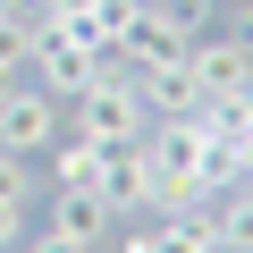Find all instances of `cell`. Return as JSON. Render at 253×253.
Segmentation results:
<instances>
[{
    "label": "cell",
    "mask_w": 253,
    "mask_h": 253,
    "mask_svg": "<svg viewBox=\"0 0 253 253\" xmlns=\"http://www.w3.org/2000/svg\"><path fill=\"white\" fill-rule=\"evenodd\" d=\"M186 76H194L203 101H236V93L253 84V51H245L236 34H194V42H186Z\"/></svg>",
    "instance_id": "3957f363"
},
{
    "label": "cell",
    "mask_w": 253,
    "mask_h": 253,
    "mask_svg": "<svg viewBox=\"0 0 253 253\" xmlns=\"http://www.w3.org/2000/svg\"><path fill=\"white\" fill-rule=\"evenodd\" d=\"M135 17H144V0H93V42L118 51V34H135Z\"/></svg>",
    "instance_id": "8fae6325"
},
{
    "label": "cell",
    "mask_w": 253,
    "mask_h": 253,
    "mask_svg": "<svg viewBox=\"0 0 253 253\" xmlns=\"http://www.w3.org/2000/svg\"><path fill=\"white\" fill-rule=\"evenodd\" d=\"M34 68H42V93L76 101V93H93V84L110 76V51H93V42H76V34H42V42H34Z\"/></svg>",
    "instance_id": "277c9868"
},
{
    "label": "cell",
    "mask_w": 253,
    "mask_h": 253,
    "mask_svg": "<svg viewBox=\"0 0 253 253\" xmlns=\"http://www.w3.org/2000/svg\"><path fill=\"white\" fill-rule=\"evenodd\" d=\"M144 17H152V26H169V34H186V42H194V34H203V26H211V0H144Z\"/></svg>",
    "instance_id": "30bf717a"
},
{
    "label": "cell",
    "mask_w": 253,
    "mask_h": 253,
    "mask_svg": "<svg viewBox=\"0 0 253 253\" xmlns=\"http://www.w3.org/2000/svg\"><path fill=\"white\" fill-rule=\"evenodd\" d=\"M26 253H93V245H76V236H59V228H42V236H26Z\"/></svg>",
    "instance_id": "4fadbf2b"
},
{
    "label": "cell",
    "mask_w": 253,
    "mask_h": 253,
    "mask_svg": "<svg viewBox=\"0 0 253 253\" xmlns=\"http://www.w3.org/2000/svg\"><path fill=\"white\" fill-rule=\"evenodd\" d=\"M76 135H93L101 152L152 135V110H144V84L135 76H101L93 93H76Z\"/></svg>",
    "instance_id": "6da1fadb"
},
{
    "label": "cell",
    "mask_w": 253,
    "mask_h": 253,
    "mask_svg": "<svg viewBox=\"0 0 253 253\" xmlns=\"http://www.w3.org/2000/svg\"><path fill=\"white\" fill-rule=\"evenodd\" d=\"M26 236V203H0V245H17Z\"/></svg>",
    "instance_id": "5bb4252c"
},
{
    "label": "cell",
    "mask_w": 253,
    "mask_h": 253,
    "mask_svg": "<svg viewBox=\"0 0 253 253\" xmlns=\"http://www.w3.org/2000/svg\"><path fill=\"white\" fill-rule=\"evenodd\" d=\"M34 17H26V0H0V93H9L26 68H34Z\"/></svg>",
    "instance_id": "52a82bcc"
},
{
    "label": "cell",
    "mask_w": 253,
    "mask_h": 253,
    "mask_svg": "<svg viewBox=\"0 0 253 253\" xmlns=\"http://www.w3.org/2000/svg\"><path fill=\"white\" fill-rule=\"evenodd\" d=\"M228 34H236V42L253 51V0H236V9H228Z\"/></svg>",
    "instance_id": "9a60e30c"
},
{
    "label": "cell",
    "mask_w": 253,
    "mask_h": 253,
    "mask_svg": "<svg viewBox=\"0 0 253 253\" xmlns=\"http://www.w3.org/2000/svg\"><path fill=\"white\" fill-rule=\"evenodd\" d=\"M126 253H211V236H203L194 211H161V228H135Z\"/></svg>",
    "instance_id": "ba28073f"
},
{
    "label": "cell",
    "mask_w": 253,
    "mask_h": 253,
    "mask_svg": "<svg viewBox=\"0 0 253 253\" xmlns=\"http://www.w3.org/2000/svg\"><path fill=\"white\" fill-rule=\"evenodd\" d=\"M101 203H110V211H152V144H144V135L101 161Z\"/></svg>",
    "instance_id": "5b68a950"
},
{
    "label": "cell",
    "mask_w": 253,
    "mask_h": 253,
    "mask_svg": "<svg viewBox=\"0 0 253 253\" xmlns=\"http://www.w3.org/2000/svg\"><path fill=\"white\" fill-rule=\"evenodd\" d=\"M26 186H34L26 161H17V152H0V203H26Z\"/></svg>",
    "instance_id": "7c38bea8"
},
{
    "label": "cell",
    "mask_w": 253,
    "mask_h": 253,
    "mask_svg": "<svg viewBox=\"0 0 253 253\" xmlns=\"http://www.w3.org/2000/svg\"><path fill=\"white\" fill-rule=\"evenodd\" d=\"M101 161H110V152H101L93 135H51V177H59V186H101Z\"/></svg>",
    "instance_id": "9c48e42d"
},
{
    "label": "cell",
    "mask_w": 253,
    "mask_h": 253,
    "mask_svg": "<svg viewBox=\"0 0 253 253\" xmlns=\"http://www.w3.org/2000/svg\"><path fill=\"white\" fill-rule=\"evenodd\" d=\"M51 135H59V93H42V84H9L0 93V152H17V161H34V152H51Z\"/></svg>",
    "instance_id": "7a4b0ae2"
},
{
    "label": "cell",
    "mask_w": 253,
    "mask_h": 253,
    "mask_svg": "<svg viewBox=\"0 0 253 253\" xmlns=\"http://www.w3.org/2000/svg\"><path fill=\"white\" fill-rule=\"evenodd\" d=\"M51 228H59V236H76V245H101V236H110V203H101V186H59Z\"/></svg>",
    "instance_id": "8992f818"
}]
</instances>
